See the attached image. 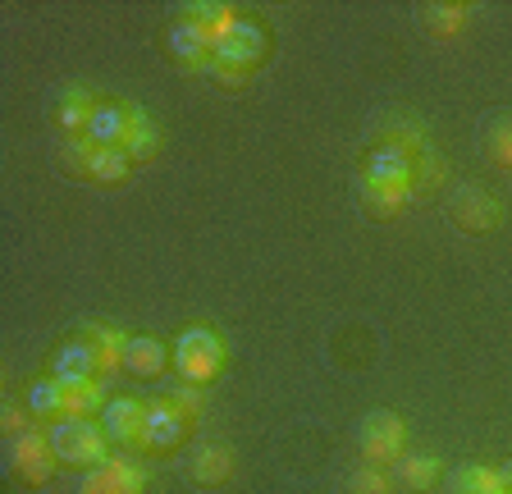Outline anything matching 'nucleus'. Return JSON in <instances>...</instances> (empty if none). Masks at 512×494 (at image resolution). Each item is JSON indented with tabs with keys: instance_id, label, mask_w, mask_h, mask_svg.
<instances>
[{
	"instance_id": "1",
	"label": "nucleus",
	"mask_w": 512,
	"mask_h": 494,
	"mask_svg": "<svg viewBox=\"0 0 512 494\" xmlns=\"http://www.w3.org/2000/svg\"><path fill=\"white\" fill-rule=\"evenodd\" d=\"M46 440H51L55 462H74V467H101V462H110L106 458L110 440L92 417H60L46 430Z\"/></svg>"
},
{
	"instance_id": "2",
	"label": "nucleus",
	"mask_w": 512,
	"mask_h": 494,
	"mask_svg": "<svg viewBox=\"0 0 512 494\" xmlns=\"http://www.w3.org/2000/svg\"><path fill=\"white\" fill-rule=\"evenodd\" d=\"M220 362H224V344L206 330V325H192V330L179 334V344H174V366H179V376L188 380V385L215 380Z\"/></svg>"
},
{
	"instance_id": "3",
	"label": "nucleus",
	"mask_w": 512,
	"mask_h": 494,
	"mask_svg": "<svg viewBox=\"0 0 512 494\" xmlns=\"http://www.w3.org/2000/svg\"><path fill=\"white\" fill-rule=\"evenodd\" d=\"M266 60V33L252 19H234L224 33H215V65L220 69H256Z\"/></svg>"
},
{
	"instance_id": "4",
	"label": "nucleus",
	"mask_w": 512,
	"mask_h": 494,
	"mask_svg": "<svg viewBox=\"0 0 512 494\" xmlns=\"http://www.w3.org/2000/svg\"><path fill=\"white\" fill-rule=\"evenodd\" d=\"M412 147L416 138L407 142H384L366 156L362 174H366V188H412L416 193V161H412Z\"/></svg>"
},
{
	"instance_id": "5",
	"label": "nucleus",
	"mask_w": 512,
	"mask_h": 494,
	"mask_svg": "<svg viewBox=\"0 0 512 494\" xmlns=\"http://www.w3.org/2000/svg\"><path fill=\"white\" fill-rule=\"evenodd\" d=\"M10 467L19 472V481L46 485V481L55 476L51 440H46L42 430H23V435H14V444H10Z\"/></svg>"
},
{
	"instance_id": "6",
	"label": "nucleus",
	"mask_w": 512,
	"mask_h": 494,
	"mask_svg": "<svg viewBox=\"0 0 512 494\" xmlns=\"http://www.w3.org/2000/svg\"><path fill=\"white\" fill-rule=\"evenodd\" d=\"M96 371H101V353H96V344H92V339H69V344H60V348H55L51 376L60 380L64 389L96 385Z\"/></svg>"
},
{
	"instance_id": "7",
	"label": "nucleus",
	"mask_w": 512,
	"mask_h": 494,
	"mask_svg": "<svg viewBox=\"0 0 512 494\" xmlns=\"http://www.w3.org/2000/svg\"><path fill=\"white\" fill-rule=\"evenodd\" d=\"M362 453L371 467H384V462L403 458V421L394 412H371L362 421Z\"/></svg>"
},
{
	"instance_id": "8",
	"label": "nucleus",
	"mask_w": 512,
	"mask_h": 494,
	"mask_svg": "<svg viewBox=\"0 0 512 494\" xmlns=\"http://www.w3.org/2000/svg\"><path fill=\"white\" fill-rule=\"evenodd\" d=\"M170 55L188 69H211L215 65V33L202 23H174L170 28Z\"/></svg>"
},
{
	"instance_id": "9",
	"label": "nucleus",
	"mask_w": 512,
	"mask_h": 494,
	"mask_svg": "<svg viewBox=\"0 0 512 494\" xmlns=\"http://www.w3.org/2000/svg\"><path fill=\"white\" fill-rule=\"evenodd\" d=\"M183 430H188V417H183L170 398H165V403H151V408H147L138 444H142V449H174V444L183 440Z\"/></svg>"
},
{
	"instance_id": "10",
	"label": "nucleus",
	"mask_w": 512,
	"mask_h": 494,
	"mask_svg": "<svg viewBox=\"0 0 512 494\" xmlns=\"http://www.w3.org/2000/svg\"><path fill=\"white\" fill-rule=\"evenodd\" d=\"M128 129H133V106L106 101V106L92 110V119H87V129H83V142L87 147H124Z\"/></svg>"
},
{
	"instance_id": "11",
	"label": "nucleus",
	"mask_w": 512,
	"mask_h": 494,
	"mask_svg": "<svg viewBox=\"0 0 512 494\" xmlns=\"http://www.w3.org/2000/svg\"><path fill=\"white\" fill-rule=\"evenodd\" d=\"M78 170L96 183H124L133 170V156L124 147H78Z\"/></svg>"
},
{
	"instance_id": "12",
	"label": "nucleus",
	"mask_w": 512,
	"mask_h": 494,
	"mask_svg": "<svg viewBox=\"0 0 512 494\" xmlns=\"http://www.w3.org/2000/svg\"><path fill=\"white\" fill-rule=\"evenodd\" d=\"M142 417H147V408H142L138 398H110L106 408H101V430H106L110 444H138Z\"/></svg>"
},
{
	"instance_id": "13",
	"label": "nucleus",
	"mask_w": 512,
	"mask_h": 494,
	"mask_svg": "<svg viewBox=\"0 0 512 494\" xmlns=\"http://www.w3.org/2000/svg\"><path fill=\"white\" fill-rule=\"evenodd\" d=\"M83 494H142V472L124 458H110L101 467H92V476L83 481Z\"/></svg>"
},
{
	"instance_id": "14",
	"label": "nucleus",
	"mask_w": 512,
	"mask_h": 494,
	"mask_svg": "<svg viewBox=\"0 0 512 494\" xmlns=\"http://www.w3.org/2000/svg\"><path fill=\"white\" fill-rule=\"evenodd\" d=\"M64 398H69V389H64L55 376H46V380H32L28 385L23 408L32 412V421H55V417H64Z\"/></svg>"
},
{
	"instance_id": "15",
	"label": "nucleus",
	"mask_w": 512,
	"mask_h": 494,
	"mask_svg": "<svg viewBox=\"0 0 512 494\" xmlns=\"http://www.w3.org/2000/svg\"><path fill=\"white\" fill-rule=\"evenodd\" d=\"M124 366L133 376H160L165 371V344H156V339H128Z\"/></svg>"
},
{
	"instance_id": "16",
	"label": "nucleus",
	"mask_w": 512,
	"mask_h": 494,
	"mask_svg": "<svg viewBox=\"0 0 512 494\" xmlns=\"http://www.w3.org/2000/svg\"><path fill=\"white\" fill-rule=\"evenodd\" d=\"M229 472H234V453L229 449H202L197 458H192V481L197 485H224L229 481Z\"/></svg>"
},
{
	"instance_id": "17",
	"label": "nucleus",
	"mask_w": 512,
	"mask_h": 494,
	"mask_svg": "<svg viewBox=\"0 0 512 494\" xmlns=\"http://www.w3.org/2000/svg\"><path fill=\"white\" fill-rule=\"evenodd\" d=\"M458 220L467 229H494L499 225V206H494V197H485V193H462Z\"/></svg>"
},
{
	"instance_id": "18",
	"label": "nucleus",
	"mask_w": 512,
	"mask_h": 494,
	"mask_svg": "<svg viewBox=\"0 0 512 494\" xmlns=\"http://www.w3.org/2000/svg\"><path fill=\"white\" fill-rule=\"evenodd\" d=\"M394 467H398V476H403L412 490H430V485H435V476H439V458H430V453H412V458H398Z\"/></svg>"
},
{
	"instance_id": "19",
	"label": "nucleus",
	"mask_w": 512,
	"mask_h": 494,
	"mask_svg": "<svg viewBox=\"0 0 512 494\" xmlns=\"http://www.w3.org/2000/svg\"><path fill=\"white\" fill-rule=\"evenodd\" d=\"M92 101H87L83 87H74V92H64V106H60V129L64 133H83L87 119H92Z\"/></svg>"
},
{
	"instance_id": "20",
	"label": "nucleus",
	"mask_w": 512,
	"mask_h": 494,
	"mask_svg": "<svg viewBox=\"0 0 512 494\" xmlns=\"http://www.w3.org/2000/svg\"><path fill=\"white\" fill-rule=\"evenodd\" d=\"M160 147V133L147 124V115H142L138 106H133V129H128V138H124V151L133 156V161H142V156H151V151Z\"/></svg>"
},
{
	"instance_id": "21",
	"label": "nucleus",
	"mask_w": 512,
	"mask_h": 494,
	"mask_svg": "<svg viewBox=\"0 0 512 494\" xmlns=\"http://www.w3.org/2000/svg\"><path fill=\"white\" fill-rule=\"evenodd\" d=\"M426 23L435 37H453L467 23V5H430L426 10Z\"/></svg>"
},
{
	"instance_id": "22",
	"label": "nucleus",
	"mask_w": 512,
	"mask_h": 494,
	"mask_svg": "<svg viewBox=\"0 0 512 494\" xmlns=\"http://www.w3.org/2000/svg\"><path fill=\"white\" fill-rule=\"evenodd\" d=\"M96 408H106L101 385H78V389H69V398H64V417H92Z\"/></svg>"
},
{
	"instance_id": "23",
	"label": "nucleus",
	"mask_w": 512,
	"mask_h": 494,
	"mask_svg": "<svg viewBox=\"0 0 512 494\" xmlns=\"http://www.w3.org/2000/svg\"><path fill=\"white\" fill-rule=\"evenodd\" d=\"M458 494H503V481L490 467H467V472L458 476Z\"/></svg>"
},
{
	"instance_id": "24",
	"label": "nucleus",
	"mask_w": 512,
	"mask_h": 494,
	"mask_svg": "<svg viewBox=\"0 0 512 494\" xmlns=\"http://www.w3.org/2000/svg\"><path fill=\"white\" fill-rule=\"evenodd\" d=\"M92 344H96V353H101V366H124V348H128V339L119 330H106V325H96L92 330Z\"/></svg>"
},
{
	"instance_id": "25",
	"label": "nucleus",
	"mask_w": 512,
	"mask_h": 494,
	"mask_svg": "<svg viewBox=\"0 0 512 494\" xmlns=\"http://www.w3.org/2000/svg\"><path fill=\"white\" fill-rule=\"evenodd\" d=\"M407 197H412V188H366V206L375 215H394Z\"/></svg>"
},
{
	"instance_id": "26",
	"label": "nucleus",
	"mask_w": 512,
	"mask_h": 494,
	"mask_svg": "<svg viewBox=\"0 0 512 494\" xmlns=\"http://www.w3.org/2000/svg\"><path fill=\"white\" fill-rule=\"evenodd\" d=\"M348 494H389V476H384L380 467H371V462H366L362 472L348 481Z\"/></svg>"
},
{
	"instance_id": "27",
	"label": "nucleus",
	"mask_w": 512,
	"mask_h": 494,
	"mask_svg": "<svg viewBox=\"0 0 512 494\" xmlns=\"http://www.w3.org/2000/svg\"><path fill=\"white\" fill-rule=\"evenodd\" d=\"M490 151H494V161H499V165H512V124H503V129H494Z\"/></svg>"
},
{
	"instance_id": "28",
	"label": "nucleus",
	"mask_w": 512,
	"mask_h": 494,
	"mask_svg": "<svg viewBox=\"0 0 512 494\" xmlns=\"http://www.w3.org/2000/svg\"><path fill=\"white\" fill-rule=\"evenodd\" d=\"M174 408L183 412V417H197V412H202V394H197V385H188V389H179V394L170 398Z\"/></svg>"
},
{
	"instance_id": "29",
	"label": "nucleus",
	"mask_w": 512,
	"mask_h": 494,
	"mask_svg": "<svg viewBox=\"0 0 512 494\" xmlns=\"http://www.w3.org/2000/svg\"><path fill=\"white\" fill-rule=\"evenodd\" d=\"M0 417H5V430H10V435H23V430H32L28 426V417H32L28 408H14V403H5V412H0Z\"/></svg>"
},
{
	"instance_id": "30",
	"label": "nucleus",
	"mask_w": 512,
	"mask_h": 494,
	"mask_svg": "<svg viewBox=\"0 0 512 494\" xmlns=\"http://www.w3.org/2000/svg\"><path fill=\"white\" fill-rule=\"evenodd\" d=\"M211 74L220 78V83H229V87H243V83H247L243 69H220V65H211Z\"/></svg>"
},
{
	"instance_id": "31",
	"label": "nucleus",
	"mask_w": 512,
	"mask_h": 494,
	"mask_svg": "<svg viewBox=\"0 0 512 494\" xmlns=\"http://www.w3.org/2000/svg\"><path fill=\"white\" fill-rule=\"evenodd\" d=\"M499 481H503V490H512V462H503L499 467Z\"/></svg>"
},
{
	"instance_id": "32",
	"label": "nucleus",
	"mask_w": 512,
	"mask_h": 494,
	"mask_svg": "<svg viewBox=\"0 0 512 494\" xmlns=\"http://www.w3.org/2000/svg\"><path fill=\"white\" fill-rule=\"evenodd\" d=\"M503 494H512V490H503Z\"/></svg>"
}]
</instances>
